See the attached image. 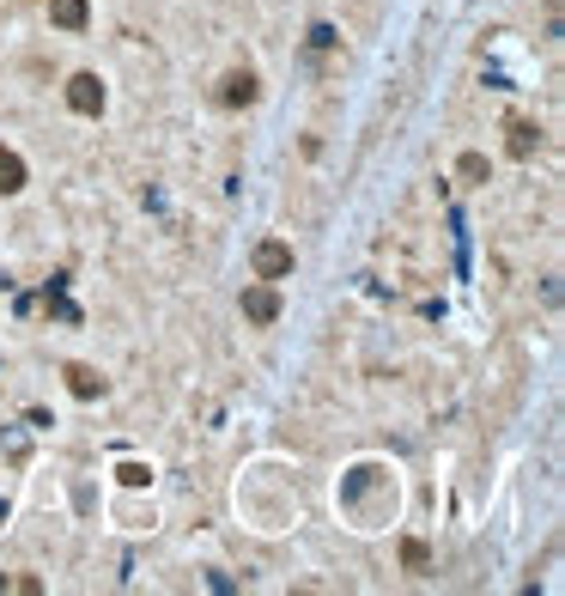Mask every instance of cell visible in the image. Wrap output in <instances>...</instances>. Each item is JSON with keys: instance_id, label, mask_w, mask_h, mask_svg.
Returning <instances> with one entry per match:
<instances>
[{"instance_id": "cell-1", "label": "cell", "mask_w": 565, "mask_h": 596, "mask_svg": "<svg viewBox=\"0 0 565 596\" xmlns=\"http://www.w3.org/2000/svg\"><path fill=\"white\" fill-rule=\"evenodd\" d=\"M256 98H262V80H256L250 67H231L225 80H219V104H225V110H250Z\"/></svg>"}, {"instance_id": "cell-2", "label": "cell", "mask_w": 565, "mask_h": 596, "mask_svg": "<svg viewBox=\"0 0 565 596\" xmlns=\"http://www.w3.org/2000/svg\"><path fill=\"white\" fill-rule=\"evenodd\" d=\"M250 268H256V280H286V274H292V244L262 238V244L250 250Z\"/></svg>"}, {"instance_id": "cell-3", "label": "cell", "mask_w": 565, "mask_h": 596, "mask_svg": "<svg viewBox=\"0 0 565 596\" xmlns=\"http://www.w3.org/2000/svg\"><path fill=\"white\" fill-rule=\"evenodd\" d=\"M67 110L73 116H98L104 110V80H98V73H73V80H67Z\"/></svg>"}, {"instance_id": "cell-4", "label": "cell", "mask_w": 565, "mask_h": 596, "mask_svg": "<svg viewBox=\"0 0 565 596\" xmlns=\"http://www.w3.org/2000/svg\"><path fill=\"white\" fill-rule=\"evenodd\" d=\"M244 317H250L256 329H268V323L280 317V292H274V280H256V286H244Z\"/></svg>"}, {"instance_id": "cell-5", "label": "cell", "mask_w": 565, "mask_h": 596, "mask_svg": "<svg viewBox=\"0 0 565 596\" xmlns=\"http://www.w3.org/2000/svg\"><path fill=\"white\" fill-rule=\"evenodd\" d=\"M55 31H86L92 25V0H49Z\"/></svg>"}, {"instance_id": "cell-6", "label": "cell", "mask_w": 565, "mask_h": 596, "mask_svg": "<svg viewBox=\"0 0 565 596\" xmlns=\"http://www.w3.org/2000/svg\"><path fill=\"white\" fill-rule=\"evenodd\" d=\"M61 378H67V390H73L79 402H92V396H104V390H110V384L98 378V371H92V365H67V371H61Z\"/></svg>"}, {"instance_id": "cell-7", "label": "cell", "mask_w": 565, "mask_h": 596, "mask_svg": "<svg viewBox=\"0 0 565 596\" xmlns=\"http://www.w3.org/2000/svg\"><path fill=\"white\" fill-rule=\"evenodd\" d=\"M505 134H511V140H505V146H511V159H529L535 146H541V128H535V122H523V116H517V122H505Z\"/></svg>"}, {"instance_id": "cell-8", "label": "cell", "mask_w": 565, "mask_h": 596, "mask_svg": "<svg viewBox=\"0 0 565 596\" xmlns=\"http://www.w3.org/2000/svg\"><path fill=\"white\" fill-rule=\"evenodd\" d=\"M19 189H25V159L13 146H0V195H19Z\"/></svg>"}, {"instance_id": "cell-9", "label": "cell", "mask_w": 565, "mask_h": 596, "mask_svg": "<svg viewBox=\"0 0 565 596\" xmlns=\"http://www.w3.org/2000/svg\"><path fill=\"white\" fill-rule=\"evenodd\" d=\"M426 560H432V554H426V542H414V536L401 542V566H408V572H426Z\"/></svg>"}, {"instance_id": "cell-10", "label": "cell", "mask_w": 565, "mask_h": 596, "mask_svg": "<svg viewBox=\"0 0 565 596\" xmlns=\"http://www.w3.org/2000/svg\"><path fill=\"white\" fill-rule=\"evenodd\" d=\"M462 183H487V159H480V153H462Z\"/></svg>"}, {"instance_id": "cell-11", "label": "cell", "mask_w": 565, "mask_h": 596, "mask_svg": "<svg viewBox=\"0 0 565 596\" xmlns=\"http://www.w3.org/2000/svg\"><path fill=\"white\" fill-rule=\"evenodd\" d=\"M116 475H122V487H146V481H152V469H146V463H122Z\"/></svg>"}, {"instance_id": "cell-12", "label": "cell", "mask_w": 565, "mask_h": 596, "mask_svg": "<svg viewBox=\"0 0 565 596\" xmlns=\"http://www.w3.org/2000/svg\"><path fill=\"white\" fill-rule=\"evenodd\" d=\"M335 43H341V37H335V31H329V25H316V31H310V55H329V49H335Z\"/></svg>"}, {"instance_id": "cell-13", "label": "cell", "mask_w": 565, "mask_h": 596, "mask_svg": "<svg viewBox=\"0 0 565 596\" xmlns=\"http://www.w3.org/2000/svg\"><path fill=\"white\" fill-rule=\"evenodd\" d=\"M0 451H7V457H25V438H19V432H7V438H0Z\"/></svg>"}, {"instance_id": "cell-14", "label": "cell", "mask_w": 565, "mask_h": 596, "mask_svg": "<svg viewBox=\"0 0 565 596\" xmlns=\"http://www.w3.org/2000/svg\"><path fill=\"white\" fill-rule=\"evenodd\" d=\"M7 590H13V578H7V572H0V596H7Z\"/></svg>"}]
</instances>
